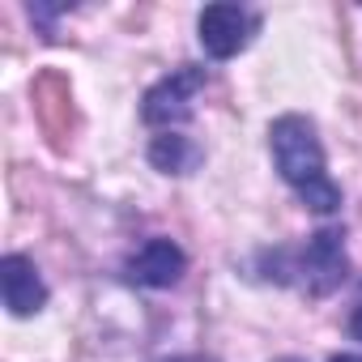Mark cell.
Wrapping results in <instances>:
<instances>
[{"mask_svg":"<svg viewBox=\"0 0 362 362\" xmlns=\"http://www.w3.org/2000/svg\"><path fill=\"white\" fill-rule=\"evenodd\" d=\"M260 30V18L243 5H205L197 18V39L209 60H235Z\"/></svg>","mask_w":362,"mask_h":362,"instance_id":"cell-4","label":"cell"},{"mask_svg":"<svg viewBox=\"0 0 362 362\" xmlns=\"http://www.w3.org/2000/svg\"><path fill=\"white\" fill-rule=\"evenodd\" d=\"M328 362H362V354H332Z\"/></svg>","mask_w":362,"mask_h":362,"instance_id":"cell-10","label":"cell"},{"mask_svg":"<svg viewBox=\"0 0 362 362\" xmlns=\"http://www.w3.org/2000/svg\"><path fill=\"white\" fill-rule=\"evenodd\" d=\"M349 332H354V341H362V294H358V303H354V315H349Z\"/></svg>","mask_w":362,"mask_h":362,"instance_id":"cell-8","label":"cell"},{"mask_svg":"<svg viewBox=\"0 0 362 362\" xmlns=\"http://www.w3.org/2000/svg\"><path fill=\"white\" fill-rule=\"evenodd\" d=\"M184 273H188V256H184V247H179L175 239H166V235L141 243L124 260V277L132 286H141V290H170V286H179Z\"/></svg>","mask_w":362,"mask_h":362,"instance_id":"cell-5","label":"cell"},{"mask_svg":"<svg viewBox=\"0 0 362 362\" xmlns=\"http://www.w3.org/2000/svg\"><path fill=\"white\" fill-rule=\"evenodd\" d=\"M205 90V69L201 64H179L170 69L166 77H158L145 98H141V119L149 128H162V132H179L188 119H192V103L197 94Z\"/></svg>","mask_w":362,"mask_h":362,"instance_id":"cell-3","label":"cell"},{"mask_svg":"<svg viewBox=\"0 0 362 362\" xmlns=\"http://www.w3.org/2000/svg\"><path fill=\"white\" fill-rule=\"evenodd\" d=\"M166 362H214V358H205V354H179V358H166Z\"/></svg>","mask_w":362,"mask_h":362,"instance_id":"cell-9","label":"cell"},{"mask_svg":"<svg viewBox=\"0 0 362 362\" xmlns=\"http://www.w3.org/2000/svg\"><path fill=\"white\" fill-rule=\"evenodd\" d=\"M277 362H298V358H277Z\"/></svg>","mask_w":362,"mask_h":362,"instance_id":"cell-11","label":"cell"},{"mask_svg":"<svg viewBox=\"0 0 362 362\" xmlns=\"http://www.w3.org/2000/svg\"><path fill=\"white\" fill-rule=\"evenodd\" d=\"M149 166L162 175H188L201 166V145L184 132H158L149 141Z\"/></svg>","mask_w":362,"mask_h":362,"instance_id":"cell-7","label":"cell"},{"mask_svg":"<svg viewBox=\"0 0 362 362\" xmlns=\"http://www.w3.org/2000/svg\"><path fill=\"white\" fill-rule=\"evenodd\" d=\"M0 294H5L9 315H18V320L39 315L47 307V281L39 277L35 260L22 256V252H9L0 260Z\"/></svg>","mask_w":362,"mask_h":362,"instance_id":"cell-6","label":"cell"},{"mask_svg":"<svg viewBox=\"0 0 362 362\" xmlns=\"http://www.w3.org/2000/svg\"><path fill=\"white\" fill-rule=\"evenodd\" d=\"M269 149H273V166L286 179V188L320 218L341 209V188L328 175V158L320 145V132L307 115L286 111L269 124Z\"/></svg>","mask_w":362,"mask_h":362,"instance_id":"cell-1","label":"cell"},{"mask_svg":"<svg viewBox=\"0 0 362 362\" xmlns=\"http://www.w3.org/2000/svg\"><path fill=\"white\" fill-rule=\"evenodd\" d=\"M260 264L277 269V281H294L298 290H307L311 298L332 294L345 273H349V256H345V230L341 226H320L315 235H307L303 247H277V252H260Z\"/></svg>","mask_w":362,"mask_h":362,"instance_id":"cell-2","label":"cell"}]
</instances>
